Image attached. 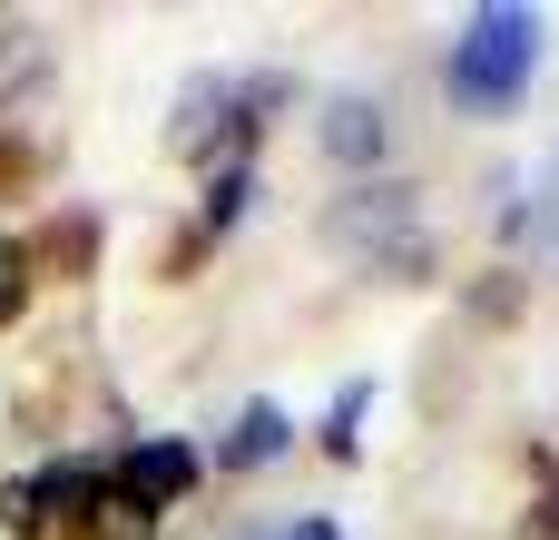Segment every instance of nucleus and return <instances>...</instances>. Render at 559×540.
<instances>
[{
  "instance_id": "nucleus-1",
  "label": "nucleus",
  "mask_w": 559,
  "mask_h": 540,
  "mask_svg": "<svg viewBox=\"0 0 559 540\" xmlns=\"http://www.w3.org/2000/svg\"><path fill=\"white\" fill-rule=\"evenodd\" d=\"M531 69H540V10L491 0V10L462 20V39H452V59H442V89H452L472 118H501V108L531 89Z\"/></svg>"
},
{
  "instance_id": "nucleus-2",
  "label": "nucleus",
  "mask_w": 559,
  "mask_h": 540,
  "mask_svg": "<svg viewBox=\"0 0 559 540\" xmlns=\"http://www.w3.org/2000/svg\"><path fill=\"white\" fill-rule=\"evenodd\" d=\"M187 482H197V453H187V443H138V453L108 472V502H118L128 521H157L167 502H187Z\"/></svg>"
},
{
  "instance_id": "nucleus-3",
  "label": "nucleus",
  "mask_w": 559,
  "mask_h": 540,
  "mask_svg": "<svg viewBox=\"0 0 559 540\" xmlns=\"http://www.w3.org/2000/svg\"><path fill=\"white\" fill-rule=\"evenodd\" d=\"M108 482L88 472V462H39V472H20L10 492H0V512H10V531H59L69 512H88Z\"/></svg>"
},
{
  "instance_id": "nucleus-4",
  "label": "nucleus",
  "mask_w": 559,
  "mask_h": 540,
  "mask_svg": "<svg viewBox=\"0 0 559 540\" xmlns=\"http://www.w3.org/2000/svg\"><path fill=\"white\" fill-rule=\"evenodd\" d=\"M324 148H334L344 167L383 157V108H373V98H334V108H324Z\"/></svg>"
},
{
  "instance_id": "nucleus-5",
  "label": "nucleus",
  "mask_w": 559,
  "mask_h": 540,
  "mask_svg": "<svg viewBox=\"0 0 559 540\" xmlns=\"http://www.w3.org/2000/svg\"><path fill=\"white\" fill-rule=\"evenodd\" d=\"M285 443H295L285 403H246V413H236V433H226V462H236V472H255V462H275Z\"/></svg>"
},
{
  "instance_id": "nucleus-6",
  "label": "nucleus",
  "mask_w": 559,
  "mask_h": 540,
  "mask_svg": "<svg viewBox=\"0 0 559 540\" xmlns=\"http://www.w3.org/2000/svg\"><path fill=\"white\" fill-rule=\"evenodd\" d=\"M403 216H413V187H364V197L344 207V236H354V246H383Z\"/></svg>"
},
{
  "instance_id": "nucleus-7",
  "label": "nucleus",
  "mask_w": 559,
  "mask_h": 540,
  "mask_svg": "<svg viewBox=\"0 0 559 540\" xmlns=\"http://www.w3.org/2000/svg\"><path fill=\"white\" fill-rule=\"evenodd\" d=\"M364 403H373V384H344V394H334V413H324V453H354V423H364Z\"/></svg>"
},
{
  "instance_id": "nucleus-8",
  "label": "nucleus",
  "mask_w": 559,
  "mask_h": 540,
  "mask_svg": "<svg viewBox=\"0 0 559 540\" xmlns=\"http://www.w3.org/2000/svg\"><path fill=\"white\" fill-rule=\"evenodd\" d=\"M236 207H246V167H216V187H206V226H236Z\"/></svg>"
},
{
  "instance_id": "nucleus-9",
  "label": "nucleus",
  "mask_w": 559,
  "mask_h": 540,
  "mask_svg": "<svg viewBox=\"0 0 559 540\" xmlns=\"http://www.w3.org/2000/svg\"><path fill=\"white\" fill-rule=\"evenodd\" d=\"M20 295H29V256H20V246L0 236V325L20 315Z\"/></svg>"
},
{
  "instance_id": "nucleus-10",
  "label": "nucleus",
  "mask_w": 559,
  "mask_h": 540,
  "mask_svg": "<svg viewBox=\"0 0 559 540\" xmlns=\"http://www.w3.org/2000/svg\"><path fill=\"white\" fill-rule=\"evenodd\" d=\"M275 540H344V531H334V521H314V512H305V521H285V531H275Z\"/></svg>"
}]
</instances>
